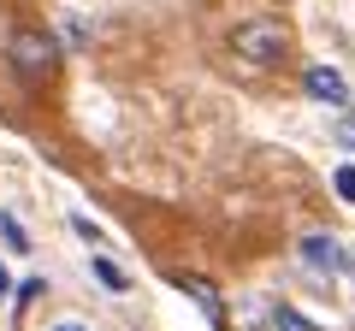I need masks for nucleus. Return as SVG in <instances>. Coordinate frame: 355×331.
Listing matches in <instances>:
<instances>
[{"mask_svg": "<svg viewBox=\"0 0 355 331\" xmlns=\"http://www.w3.org/2000/svg\"><path fill=\"white\" fill-rule=\"evenodd\" d=\"M231 48H237V60L261 65V71H279L291 60V24L284 18H243L231 30Z\"/></svg>", "mask_w": 355, "mask_h": 331, "instance_id": "f257e3e1", "label": "nucleus"}, {"mask_svg": "<svg viewBox=\"0 0 355 331\" xmlns=\"http://www.w3.org/2000/svg\"><path fill=\"white\" fill-rule=\"evenodd\" d=\"M302 260H308V267H320V272H343V267H349V255H343L326 231H308V237H302Z\"/></svg>", "mask_w": 355, "mask_h": 331, "instance_id": "20e7f679", "label": "nucleus"}, {"mask_svg": "<svg viewBox=\"0 0 355 331\" xmlns=\"http://www.w3.org/2000/svg\"><path fill=\"white\" fill-rule=\"evenodd\" d=\"M6 60H12V71L24 77V83H42V77H53V65H60V42L48 36V30H12V42H6Z\"/></svg>", "mask_w": 355, "mask_h": 331, "instance_id": "f03ea898", "label": "nucleus"}, {"mask_svg": "<svg viewBox=\"0 0 355 331\" xmlns=\"http://www.w3.org/2000/svg\"><path fill=\"white\" fill-rule=\"evenodd\" d=\"M71 231H77V237L89 242V249H95V242H101V225H95V219H83V213H71Z\"/></svg>", "mask_w": 355, "mask_h": 331, "instance_id": "1a4fd4ad", "label": "nucleus"}, {"mask_svg": "<svg viewBox=\"0 0 355 331\" xmlns=\"http://www.w3.org/2000/svg\"><path fill=\"white\" fill-rule=\"evenodd\" d=\"M0 231H6V242H12V249H18V255H24V249H30V237H24V225H18V219H12V213H6V219H0Z\"/></svg>", "mask_w": 355, "mask_h": 331, "instance_id": "6e6552de", "label": "nucleus"}, {"mask_svg": "<svg viewBox=\"0 0 355 331\" xmlns=\"http://www.w3.org/2000/svg\"><path fill=\"white\" fill-rule=\"evenodd\" d=\"M36 296H42V278H24V290H18V314H24V307L36 302Z\"/></svg>", "mask_w": 355, "mask_h": 331, "instance_id": "9b49d317", "label": "nucleus"}, {"mask_svg": "<svg viewBox=\"0 0 355 331\" xmlns=\"http://www.w3.org/2000/svg\"><path fill=\"white\" fill-rule=\"evenodd\" d=\"M302 89H308V101H320V107H349V83H343V71L338 65H308L302 71Z\"/></svg>", "mask_w": 355, "mask_h": 331, "instance_id": "7ed1b4c3", "label": "nucleus"}, {"mask_svg": "<svg viewBox=\"0 0 355 331\" xmlns=\"http://www.w3.org/2000/svg\"><path fill=\"white\" fill-rule=\"evenodd\" d=\"M331 190H338L343 202L355 207V166H338V178H331Z\"/></svg>", "mask_w": 355, "mask_h": 331, "instance_id": "0eeeda50", "label": "nucleus"}, {"mask_svg": "<svg viewBox=\"0 0 355 331\" xmlns=\"http://www.w3.org/2000/svg\"><path fill=\"white\" fill-rule=\"evenodd\" d=\"M266 319H272V331H320L314 319H302V314H296L291 302H279V307H272V314H266Z\"/></svg>", "mask_w": 355, "mask_h": 331, "instance_id": "423d86ee", "label": "nucleus"}, {"mask_svg": "<svg viewBox=\"0 0 355 331\" xmlns=\"http://www.w3.org/2000/svg\"><path fill=\"white\" fill-rule=\"evenodd\" d=\"M48 331H89V325H77V319H60V325H48Z\"/></svg>", "mask_w": 355, "mask_h": 331, "instance_id": "f8f14e48", "label": "nucleus"}, {"mask_svg": "<svg viewBox=\"0 0 355 331\" xmlns=\"http://www.w3.org/2000/svg\"><path fill=\"white\" fill-rule=\"evenodd\" d=\"M89 267H95V278H101V290H113V296H125V290H130L125 267H113L107 255H89Z\"/></svg>", "mask_w": 355, "mask_h": 331, "instance_id": "39448f33", "label": "nucleus"}, {"mask_svg": "<svg viewBox=\"0 0 355 331\" xmlns=\"http://www.w3.org/2000/svg\"><path fill=\"white\" fill-rule=\"evenodd\" d=\"M6 290H12V272H6V267H0V296H6Z\"/></svg>", "mask_w": 355, "mask_h": 331, "instance_id": "ddd939ff", "label": "nucleus"}, {"mask_svg": "<svg viewBox=\"0 0 355 331\" xmlns=\"http://www.w3.org/2000/svg\"><path fill=\"white\" fill-rule=\"evenodd\" d=\"M338 142L355 154V113H343V118H338Z\"/></svg>", "mask_w": 355, "mask_h": 331, "instance_id": "9d476101", "label": "nucleus"}]
</instances>
